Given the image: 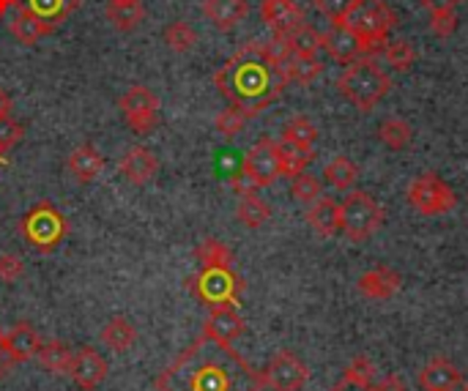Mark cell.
<instances>
[{
	"instance_id": "obj_29",
	"label": "cell",
	"mask_w": 468,
	"mask_h": 391,
	"mask_svg": "<svg viewBox=\"0 0 468 391\" xmlns=\"http://www.w3.org/2000/svg\"><path fill=\"white\" fill-rule=\"evenodd\" d=\"M321 71H324V63H321L315 55H313V58H307V55H293V58L282 66L285 79H288V82H302V85H310L313 79H318Z\"/></svg>"
},
{
	"instance_id": "obj_4",
	"label": "cell",
	"mask_w": 468,
	"mask_h": 391,
	"mask_svg": "<svg viewBox=\"0 0 468 391\" xmlns=\"http://www.w3.org/2000/svg\"><path fill=\"white\" fill-rule=\"evenodd\" d=\"M395 22H398V16L387 0H354L343 19V25L351 27L356 33V38L365 44V52L384 49Z\"/></svg>"
},
{
	"instance_id": "obj_28",
	"label": "cell",
	"mask_w": 468,
	"mask_h": 391,
	"mask_svg": "<svg viewBox=\"0 0 468 391\" xmlns=\"http://www.w3.org/2000/svg\"><path fill=\"white\" fill-rule=\"evenodd\" d=\"M16 5H22V8L33 11L36 16L58 25L60 19H66L80 5V0H19Z\"/></svg>"
},
{
	"instance_id": "obj_32",
	"label": "cell",
	"mask_w": 468,
	"mask_h": 391,
	"mask_svg": "<svg viewBox=\"0 0 468 391\" xmlns=\"http://www.w3.org/2000/svg\"><path fill=\"white\" fill-rule=\"evenodd\" d=\"M195 258H197L200 269H233V252L217 238H206L197 247Z\"/></svg>"
},
{
	"instance_id": "obj_46",
	"label": "cell",
	"mask_w": 468,
	"mask_h": 391,
	"mask_svg": "<svg viewBox=\"0 0 468 391\" xmlns=\"http://www.w3.org/2000/svg\"><path fill=\"white\" fill-rule=\"evenodd\" d=\"M230 189H233L239 197H247V195H255V189H258V186L250 181V175H247L244 170H239V173L230 178Z\"/></svg>"
},
{
	"instance_id": "obj_50",
	"label": "cell",
	"mask_w": 468,
	"mask_h": 391,
	"mask_svg": "<svg viewBox=\"0 0 468 391\" xmlns=\"http://www.w3.org/2000/svg\"><path fill=\"white\" fill-rule=\"evenodd\" d=\"M11 107H14V104H11V96L0 88V118L11 115Z\"/></svg>"
},
{
	"instance_id": "obj_14",
	"label": "cell",
	"mask_w": 468,
	"mask_h": 391,
	"mask_svg": "<svg viewBox=\"0 0 468 391\" xmlns=\"http://www.w3.org/2000/svg\"><path fill=\"white\" fill-rule=\"evenodd\" d=\"M244 329H247L244 318L230 304L211 307V312H208V318L203 323V334H208L214 340H222V343H230V345L244 334Z\"/></svg>"
},
{
	"instance_id": "obj_11",
	"label": "cell",
	"mask_w": 468,
	"mask_h": 391,
	"mask_svg": "<svg viewBox=\"0 0 468 391\" xmlns=\"http://www.w3.org/2000/svg\"><path fill=\"white\" fill-rule=\"evenodd\" d=\"M263 381L274 391H302L310 381V370L293 351H280L263 370Z\"/></svg>"
},
{
	"instance_id": "obj_41",
	"label": "cell",
	"mask_w": 468,
	"mask_h": 391,
	"mask_svg": "<svg viewBox=\"0 0 468 391\" xmlns=\"http://www.w3.org/2000/svg\"><path fill=\"white\" fill-rule=\"evenodd\" d=\"M433 19H431V27H433V33L439 36V38H450L455 30H458V14H455V8H450V11H436V14H431Z\"/></svg>"
},
{
	"instance_id": "obj_12",
	"label": "cell",
	"mask_w": 468,
	"mask_h": 391,
	"mask_svg": "<svg viewBox=\"0 0 468 391\" xmlns=\"http://www.w3.org/2000/svg\"><path fill=\"white\" fill-rule=\"evenodd\" d=\"M69 378L74 381L77 389H99L101 381L107 378V362H104L93 348H77V351H74V359H71Z\"/></svg>"
},
{
	"instance_id": "obj_34",
	"label": "cell",
	"mask_w": 468,
	"mask_h": 391,
	"mask_svg": "<svg viewBox=\"0 0 468 391\" xmlns=\"http://www.w3.org/2000/svg\"><path fill=\"white\" fill-rule=\"evenodd\" d=\"M411 137H414L411 123H406L400 118H389L378 126V140L392 151H403L406 145H411Z\"/></svg>"
},
{
	"instance_id": "obj_20",
	"label": "cell",
	"mask_w": 468,
	"mask_h": 391,
	"mask_svg": "<svg viewBox=\"0 0 468 391\" xmlns=\"http://www.w3.org/2000/svg\"><path fill=\"white\" fill-rule=\"evenodd\" d=\"M66 167H69V173L74 175V181H80V184H90V181H96V178L101 175V170H104V159H101V153H99V148H96V145L85 143V145H77V148L69 153Z\"/></svg>"
},
{
	"instance_id": "obj_35",
	"label": "cell",
	"mask_w": 468,
	"mask_h": 391,
	"mask_svg": "<svg viewBox=\"0 0 468 391\" xmlns=\"http://www.w3.org/2000/svg\"><path fill=\"white\" fill-rule=\"evenodd\" d=\"M165 44H167L170 52L184 55V52H189V49L197 44V33L192 30L189 22L178 19V22H170V25L165 27Z\"/></svg>"
},
{
	"instance_id": "obj_45",
	"label": "cell",
	"mask_w": 468,
	"mask_h": 391,
	"mask_svg": "<svg viewBox=\"0 0 468 391\" xmlns=\"http://www.w3.org/2000/svg\"><path fill=\"white\" fill-rule=\"evenodd\" d=\"M332 391H376V384L365 381V378H356L351 373H343V378L332 386Z\"/></svg>"
},
{
	"instance_id": "obj_17",
	"label": "cell",
	"mask_w": 468,
	"mask_h": 391,
	"mask_svg": "<svg viewBox=\"0 0 468 391\" xmlns=\"http://www.w3.org/2000/svg\"><path fill=\"white\" fill-rule=\"evenodd\" d=\"M356 291L365 299L387 301V299H392L400 291V274L392 271V269H387V266H376V269H370L367 274H362L356 280Z\"/></svg>"
},
{
	"instance_id": "obj_31",
	"label": "cell",
	"mask_w": 468,
	"mask_h": 391,
	"mask_svg": "<svg viewBox=\"0 0 468 391\" xmlns=\"http://www.w3.org/2000/svg\"><path fill=\"white\" fill-rule=\"evenodd\" d=\"M315 140H318V126L310 118H304V115H296V118H291L282 126V143H288V145L313 148Z\"/></svg>"
},
{
	"instance_id": "obj_47",
	"label": "cell",
	"mask_w": 468,
	"mask_h": 391,
	"mask_svg": "<svg viewBox=\"0 0 468 391\" xmlns=\"http://www.w3.org/2000/svg\"><path fill=\"white\" fill-rule=\"evenodd\" d=\"M14 356H11V351H8V343H5V332H0V381L14 370Z\"/></svg>"
},
{
	"instance_id": "obj_55",
	"label": "cell",
	"mask_w": 468,
	"mask_h": 391,
	"mask_svg": "<svg viewBox=\"0 0 468 391\" xmlns=\"http://www.w3.org/2000/svg\"><path fill=\"white\" fill-rule=\"evenodd\" d=\"M466 391H468V389H466Z\"/></svg>"
},
{
	"instance_id": "obj_38",
	"label": "cell",
	"mask_w": 468,
	"mask_h": 391,
	"mask_svg": "<svg viewBox=\"0 0 468 391\" xmlns=\"http://www.w3.org/2000/svg\"><path fill=\"white\" fill-rule=\"evenodd\" d=\"M291 195H293V200H299V203H304V206H313L318 197H324V184H321L315 175L299 173V175L291 181Z\"/></svg>"
},
{
	"instance_id": "obj_10",
	"label": "cell",
	"mask_w": 468,
	"mask_h": 391,
	"mask_svg": "<svg viewBox=\"0 0 468 391\" xmlns=\"http://www.w3.org/2000/svg\"><path fill=\"white\" fill-rule=\"evenodd\" d=\"M241 170L250 175V181L263 189V186H271L277 178H282V164H280V145L269 137L258 140L247 153H244V162H241Z\"/></svg>"
},
{
	"instance_id": "obj_7",
	"label": "cell",
	"mask_w": 468,
	"mask_h": 391,
	"mask_svg": "<svg viewBox=\"0 0 468 391\" xmlns=\"http://www.w3.org/2000/svg\"><path fill=\"white\" fill-rule=\"evenodd\" d=\"M409 206L420 211L422 217H441L458 206V197L447 181H441L436 173H422L409 186Z\"/></svg>"
},
{
	"instance_id": "obj_6",
	"label": "cell",
	"mask_w": 468,
	"mask_h": 391,
	"mask_svg": "<svg viewBox=\"0 0 468 391\" xmlns=\"http://www.w3.org/2000/svg\"><path fill=\"white\" fill-rule=\"evenodd\" d=\"M384 225V208L376 203L370 192H351L340 203V233L351 241L365 244Z\"/></svg>"
},
{
	"instance_id": "obj_48",
	"label": "cell",
	"mask_w": 468,
	"mask_h": 391,
	"mask_svg": "<svg viewBox=\"0 0 468 391\" xmlns=\"http://www.w3.org/2000/svg\"><path fill=\"white\" fill-rule=\"evenodd\" d=\"M376 391H406V384L398 375H387L384 381H376Z\"/></svg>"
},
{
	"instance_id": "obj_49",
	"label": "cell",
	"mask_w": 468,
	"mask_h": 391,
	"mask_svg": "<svg viewBox=\"0 0 468 391\" xmlns=\"http://www.w3.org/2000/svg\"><path fill=\"white\" fill-rule=\"evenodd\" d=\"M455 3H458V0H422V5H425L431 14H436V11H450V8H455Z\"/></svg>"
},
{
	"instance_id": "obj_2",
	"label": "cell",
	"mask_w": 468,
	"mask_h": 391,
	"mask_svg": "<svg viewBox=\"0 0 468 391\" xmlns=\"http://www.w3.org/2000/svg\"><path fill=\"white\" fill-rule=\"evenodd\" d=\"M214 85L247 118H258L282 96L288 79L282 69L263 55L261 41H250L233 58H228L225 66H219V71L214 74Z\"/></svg>"
},
{
	"instance_id": "obj_21",
	"label": "cell",
	"mask_w": 468,
	"mask_h": 391,
	"mask_svg": "<svg viewBox=\"0 0 468 391\" xmlns=\"http://www.w3.org/2000/svg\"><path fill=\"white\" fill-rule=\"evenodd\" d=\"M203 14L217 30H233L250 14V3L247 0H206Z\"/></svg>"
},
{
	"instance_id": "obj_53",
	"label": "cell",
	"mask_w": 468,
	"mask_h": 391,
	"mask_svg": "<svg viewBox=\"0 0 468 391\" xmlns=\"http://www.w3.org/2000/svg\"><path fill=\"white\" fill-rule=\"evenodd\" d=\"M0 164H8V159H5V156H0Z\"/></svg>"
},
{
	"instance_id": "obj_44",
	"label": "cell",
	"mask_w": 468,
	"mask_h": 391,
	"mask_svg": "<svg viewBox=\"0 0 468 391\" xmlns=\"http://www.w3.org/2000/svg\"><path fill=\"white\" fill-rule=\"evenodd\" d=\"M346 373H351V375H356V378H365V381H373V384H376V378H378V370H376V365H373L367 356H356V359L346 367Z\"/></svg>"
},
{
	"instance_id": "obj_13",
	"label": "cell",
	"mask_w": 468,
	"mask_h": 391,
	"mask_svg": "<svg viewBox=\"0 0 468 391\" xmlns=\"http://www.w3.org/2000/svg\"><path fill=\"white\" fill-rule=\"evenodd\" d=\"M118 170L121 175L134 184V186H143L148 181H154V175L159 173V159L145 148V145H132L121 159H118Z\"/></svg>"
},
{
	"instance_id": "obj_8",
	"label": "cell",
	"mask_w": 468,
	"mask_h": 391,
	"mask_svg": "<svg viewBox=\"0 0 468 391\" xmlns=\"http://www.w3.org/2000/svg\"><path fill=\"white\" fill-rule=\"evenodd\" d=\"M118 110L134 134H151L159 123V96L145 85H132L118 99Z\"/></svg>"
},
{
	"instance_id": "obj_24",
	"label": "cell",
	"mask_w": 468,
	"mask_h": 391,
	"mask_svg": "<svg viewBox=\"0 0 468 391\" xmlns=\"http://www.w3.org/2000/svg\"><path fill=\"white\" fill-rule=\"evenodd\" d=\"M38 365L49 373V375H69L71 370V359H74V351L60 343V340H49V343H41L38 354H36Z\"/></svg>"
},
{
	"instance_id": "obj_16",
	"label": "cell",
	"mask_w": 468,
	"mask_h": 391,
	"mask_svg": "<svg viewBox=\"0 0 468 391\" xmlns=\"http://www.w3.org/2000/svg\"><path fill=\"white\" fill-rule=\"evenodd\" d=\"M324 49L332 55V60L346 63V66L354 63V60H359L365 55V44L343 22H335V27L329 33H324Z\"/></svg>"
},
{
	"instance_id": "obj_25",
	"label": "cell",
	"mask_w": 468,
	"mask_h": 391,
	"mask_svg": "<svg viewBox=\"0 0 468 391\" xmlns=\"http://www.w3.org/2000/svg\"><path fill=\"white\" fill-rule=\"evenodd\" d=\"M101 343H104L110 351H115V354H126V351L137 343V329H134L132 321H126L123 315H118V318H112V321L104 323V329H101Z\"/></svg>"
},
{
	"instance_id": "obj_43",
	"label": "cell",
	"mask_w": 468,
	"mask_h": 391,
	"mask_svg": "<svg viewBox=\"0 0 468 391\" xmlns=\"http://www.w3.org/2000/svg\"><path fill=\"white\" fill-rule=\"evenodd\" d=\"M351 3H354V0H313V5H315L324 16H329L332 22H343L346 14H348V8H351Z\"/></svg>"
},
{
	"instance_id": "obj_18",
	"label": "cell",
	"mask_w": 468,
	"mask_h": 391,
	"mask_svg": "<svg viewBox=\"0 0 468 391\" xmlns=\"http://www.w3.org/2000/svg\"><path fill=\"white\" fill-rule=\"evenodd\" d=\"M463 384V373L450 359H433L420 373V389L422 391H455Z\"/></svg>"
},
{
	"instance_id": "obj_30",
	"label": "cell",
	"mask_w": 468,
	"mask_h": 391,
	"mask_svg": "<svg viewBox=\"0 0 468 391\" xmlns=\"http://www.w3.org/2000/svg\"><path fill=\"white\" fill-rule=\"evenodd\" d=\"M236 217H239V222H241L244 227L258 230V227H263V225L269 222L271 208H269V203H266V200H261L258 195H247V197H241V200H239Z\"/></svg>"
},
{
	"instance_id": "obj_36",
	"label": "cell",
	"mask_w": 468,
	"mask_h": 391,
	"mask_svg": "<svg viewBox=\"0 0 468 391\" xmlns=\"http://www.w3.org/2000/svg\"><path fill=\"white\" fill-rule=\"evenodd\" d=\"M288 41H291V49H293V55H307V58H313V55H318V49L324 47V33H318L313 25H299L293 33H288Z\"/></svg>"
},
{
	"instance_id": "obj_42",
	"label": "cell",
	"mask_w": 468,
	"mask_h": 391,
	"mask_svg": "<svg viewBox=\"0 0 468 391\" xmlns=\"http://www.w3.org/2000/svg\"><path fill=\"white\" fill-rule=\"evenodd\" d=\"M22 274H25L22 258L14 255V252H3V255H0V280H3V282H16Z\"/></svg>"
},
{
	"instance_id": "obj_27",
	"label": "cell",
	"mask_w": 468,
	"mask_h": 391,
	"mask_svg": "<svg viewBox=\"0 0 468 391\" xmlns=\"http://www.w3.org/2000/svg\"><path fill=\"white\" fill-rule=\"evenodd\" d=\"M359 178V167L348 159V156H337L324 167V181L337 189V192H348Z\"/></svg>"
},
{
	"instance_id": "obj_19",
	"label": "cell",
	"mask_w": 468,
	"mask_h": 391,
	"mask_svg": "<svg viewBox=\"0 0 468 391\" xmlns=\"http://www.w3.org/2000/svg\"><path fill=\"white\" fill-rule=\"evenodd\" d=\"M55 27H58V25H52V22L36 16L33 11H27V8H22V5H16V11H14V16H11V22H8L11 36H14L19 44H25V47H33L38 38L49 36Z\"/></svg>"
},
{
	"instance_id": "obj_1",
	"label": "cell",
	"mask_w": 468,
	"mask_h": 391,
	"mask_svg": "<svg viewBox=\"0 0 468 391\" xmlns=\"http://www.w3.org/2000/svg\"><path fill=\"white\" fill-rule=\"evenodd\" d=\"M263 386V373L233 351L230 343L203 332L156 378V391H261Z\"/></svg>"
},
{
	"instance_id": "obj_54",
	"label": "cell",
	"mask_w": 468,
	"mask_h": 391,
	"mask_svg": "<svg viewBox=\"0 0 468 391\" xmlns=\"http://www.w3.org/2000/svg\"><path fill=\"white\" fill-rule=\"evenodd\" d=\"M458 3H461V0H458Z\"/></svg>"
},
{
	"instance_id": "obj_33",
	"label": "cell",
	"mask_w": 468,
	"mask_h": 391,
	"mask_svg": "<svg viewBox=\"0 0 468 391\" xmlns=\"http://www.w3.org/2000/svg\"><path fill=\"white\" fill-rule=\"evenodd\" d=\"M277 145H280V164H282L285 178H296L315 159L313 148H299V145H288V143H277Z\"/></svg>"
},
{
	"instance_id": "obj_26",
	"label": "cell",
	"mask_w": 468,
	"mask_h": 391,
	"mask_svg": "<svg viewBox=\"0 0 468 391\" xmlns=\"http://www.w3.org/2000/svg\"><path fill=\"white\" fill-rule=\"evenodd\" d=\"M104 16L107 22L115 27V30H134L143 19H145V8L140 0H132V3H107L104 8Z\"/></svg>"
},
{
	"instance_id": "obj_52",
	"label": "cell",
	"mask_w": 468,
	"mask_h": 391,
	"mask_svg": "<svg viewBox=\"0 0 468 391\" xmlns=\"http://www.w3.org/2000/svg\"><path fill=\"white\" fill-rule=\"evenodd\" d=\"M107 3H132V0H107Z\"/></svg>"
},
{
	"instance_id": "obj_5",
	"label": "cell",
	"mask_w": 468,
	"mask_h": 391,
	"mask_svg": "<svg viewBox=\"0 0 468 391\" xmlns=\"http://www.w3.org/2000/svg\"><path fill=\"white\" fill-rule=\"evenodd\" d=\"M19 233L36 252H52L66 238L69 225H66V217L55 208V203L41 200L22 217Z\"/></svg>"
},
{
	"instance_id": "obj_37",
	"label": "cell",
	"mask_w": 468,
	"mask_h": 391,
	"mask_svg": "<svg viewBox=\"0 0 468 391\" xmlns=\"http://www.w3.org/2000/svg\"><path fill=\"white\" fill-rule=\"evenodd\" d=\"M381 52H384L387 63H389L395 71H409V69L414 66V60H417V49H414V44L406 41V38L387 41V47H384Z\"/></svg>"
},
{
	"instance_id": "obj_22",
	"label": "cell",
	"mask_w": 468,
	"mask_h": 391,
	"mask_svg": "<svg viewBox=\"0 0 468 391\" xmlns=\"http://www.w3.org/2000/svg\"><path fill=\"white\" fill-rule=\"evenodd\" d=\"M5 343H8V351H11V356H14L16 365H19V362L36 359V354H38V348H41V337H38V332H36L27 321L14 323V326L5 332Z\"/></svg>"
},
{
	"instance_id": "obj_23",
	"label": "cell",
	"mask_w": 468,
	"mask_h": 391,
	"mask_svg": "<svg viewBox=\"0 0 468 391\" xmlns=\"http://www.w3.org/2000/svg\"><path fill=\"white\" fill-rule=\"evenodd\" d=\"M307 222L324 238L337 236L340 233V203H335L332 197H318L307 211Z\"/></svg>"
},
{
	"instance_id": "obj_15",
	"label": "cell",
	"mask_w": 468,
	"mask_h": 391,
	"mask_svg": "<svg viewBox=\"0 0 468 391\" xmlns=\"http://www.w3.org/2000/svg\"><path fill=\"white\" fill-rule=\"evenodd\" d=\"M261 16L271 27V33H280V36H288L299 25H304V11L296 0H263Z\"/></svg>"
},
{
	"instance_id": "obj_40",
	"label": "cell",
	"mask_w": 468,
	"mask_h": 391,
	"mask_svg": "<svg viewBox=\"0 0 468 391\" xmlns=\"http://www.w3.org/2000/svg\"><path fill=\"white\" fill-rule=\"evenodd\" d=\"M22 134H25V126H22L19 121H14L11 115L0 118V156H3L5 151H11V148L22 140Z\"/></svg>"
},
{
	"instance_id": "obj_3",
	"label": "cell",
	"mask_w": 468,
	"mask_h": 391,
	"mask_svg": "<svg viewBox=\"0 0 468 391\" xmlns=\"http://www.w3.org/2000/svg\"><path fill=\"white\" fill-rule=\"evenodd\" d=\"M340 93L359 110L370 112L392 88L389 74L370 58H359L354 63H348V69L343 71V77L337 79Z\"/></svg>"
},
{
	"instance_id": "obj_39",
	"label": "cell",
	"mask_w": 468,
	"mask_h": 391,
	"mask_svg": "<svg viewBox=\"0 0 468 391\" xmlns=\"http://www.w3.org/2000/svg\"><path fill=\"white\" fill-rule=\"evenodd\" d=\"M250 118L239 110V107H228V110H222L219 115H217V121H214V126H217V132L225 137V140H233L241 129H244V123H247Z\"/></svg>"
},
{
	"instance_id": "obj_51",
	"label": "cell",
	"mask_w": 468,
	"mask_h": 391,
	"mask_svg": "<svg viewBox=\"0 0 468 391\" xmlns=\"http://www.w3.org/2000/svg\"><path fill=\"white\" fill-rule=\"evenodd\" d=\"M16 3H19V0H0V19H3V14H5L11 5H16Z\"/></svg>"
},
{
	"instance_id": "obj_9",
	"label": "cell",
	"mask_w": 468,
	"mask_h": 391,
	"mask_svg": "<svg viewBox=\"0 0 468 391\" xmlns=\"http://www.w3.org/2000/svg\"><path fill=\"white\" fill-rule=\"evenodd\" d=\"M195 293L203 304L219 307V304H239V296L244 293V282L236 277L233 269H200L195 280Z\"/></svg>"
}]
</instances>
